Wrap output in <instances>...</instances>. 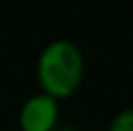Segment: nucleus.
I'll return each mask as SVG.
<instances>
[{
	"label": "nucleus",
	"mask_w": 133,
	"mask_h": 131,
	"mask_svg": "<svg viewBox=\"0 0 133 131\" xmlns=\"http://www.w3.org/2000/svg\"><path fill=\"white\" fill-rule=\"evenodd\" d=\"M83 54L68 39H56L43 48L37 62V77L43 91L52 98H68L83 79Z\"/></svg>",
	"instance_id": "f257e3e1"
},
{
	"label": "nucleus",
	"mask_w": 133,
	"mask_h": 131,
	"mask_svg": "<svg viewBox=\"0 0 133 131\" xmlns=\"http://www.w3.org/2000/svg\"><path fill=\"white\" fill-rule=\"evenodd\" d=\"M58 121V100L46 93L31 96L21 106L19 125L23 131H52Z\"/></svg>",
	"instance_id": "f03ea898"
},
{
	"label": "nucleus",
	"mask_w": 133,
	"mask_h": 131,
	"mask_svg": "<svg viewBox=\"0 0 133 131\" xmlns=\"http://www.w3.org/2000/svg\"><path fill=\"white\" fill-rule=\"evenodd\" d=\"M106 131H133V108H125L116 114Z\"/></svg>",
	"instance_id": "7ed1b4c3"
},
{
	"label": "nucleus",
	"mask_w": 133,
	"mask_h": 131,
	"mask_svg": "<svg viewBox=\"0 0 133 131\" xmlns=\"http://www.w3.org/2000/svg\"><path fill=\"white\" fill-rule=\"evenodd\" d=\"M52 131H77V129H71V127H54Z\"/></svg>",
	"instance_id": "20e7f679"
}]
</instances>
